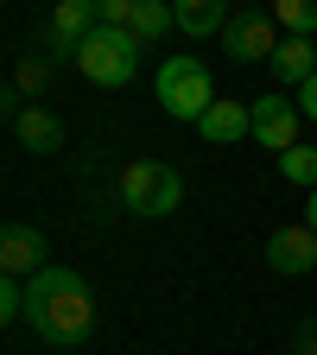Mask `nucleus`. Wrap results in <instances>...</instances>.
<instances>
[{
    "instance_id": "f257e3e1",
    "label": "nucleus",
    "mask_w": 317,
    "mask_h": 355,
    "mask_svg": "<svg viewBox=\"0 0 317 355\" xmlns=\"http://www.w3.org/2000/svg\"><path fill=\"white\" fill-rule=\"evenodd\" d=\"M26 324L38 343L51 349H76L96 330V298H89V279L76 266H44L38 279H26Z\"/></svg>"
},
{
    "instance_id": "f03ea898",
    "label": "nucleus",
    "mask_w": 317,
    "mask_h": 355,
    "mask_svg": "<svg viewBox=\"0 0 317 355\" xmlns=\"http://www.w3.org/2000/svg\"><path fill=\"white\" fill-rule=\"evenodd\" d=\"M76 70L89 83H102V89H121V83H133V70H140V38H133L127 26H96L76 44Z\"/></svg>"
},
{
    "instance_id": "7ed1b4c3",
    "label": "nucleus",
    "mask_w": 317,
    "mask_h": 355,
    "mask_svg": "<svg viewBox=\"0 0 317 355\" xmlns=\"http://www.w3.org/2000/svg\"><path fill=\"white\" fill-rule=\"evenodd\" d=\"M121 203L133 216H171L185 203V171L165 165V159H133L121 171Z\"/></svg>"
},
{
    "instance_id": "20e7f679",
    "label": "nucleus",
    "mask_w": 317,
    "mask_h": 355,
    "mask_svg": "<svg viewBox=\"0 0 317 355\" xmlns=\"http://www.w3.org/2000/svg\"><path fill=\"white\" fill-rule=\"evenodd\" d=\"M153 89H159V108H165L171 121H203V114H209V102H216L209 70H203L197 58H165Z\"/></svg>"
},
{
    "instance_id": "39448f33",
    "label": "nucleus",
    "mask_w": 317,
    "mask_h": 355,
    "mask_svg": "<svg viewBox=\"0 0 317 355\" xmlns=\"http://www.w3.org/2000/svg\"><path fill=\"white\" fill-rule=\"evenodd\" d=\"M222 38H229V58L235 64H273V51H280V19H273V7H241L229 26H222Z\"/></svg>"
},
{
    "instance_id": "423d86ee",
    "label": "nucleus",
    "mask_w": 317,
    "mask_h": 355,
    "mask_svg": "<svg viewBox=\"0 0 317 355\" xmlns=\"http://www.w3.org/2000/svg\"><path fill=\"white\" fill-rule=\"evenodd\" d=\"M298 96H254V140L260 146H273V153H292L298 146Z\"/></svg>"
},
{
    "instance_id": "0eeeda50",
    "label": "nucleus",
    "mask_w": 317,
    "mask_h": 355,
    "mask_svg": "<svg viewBox=\"0 0 317 355\" xmlns=\"http://www.w3.org/2000/svg\"><path fill=\"white\" fill-rule=\"evenodd\" d=\"M44 235L32 229V222H7V229H0V273L7 279H38L44 273Z\"/></svg>"
},
{
    "instance_id": "6e6552de",
    "label": "nucleus",
    "mask_w": 317,
    "mask_h": 355,
    "mask_svg": "<svg viewBox=\"0 0 317 355\" xmlns=\"http://www.w3.org/2000/svg\"><path fill=\"white\" fill-rule=\"evenodd\" d=\"M266 266H273V273H286V279L311 273V266H317V229H311V222L273 229V235H266Z\"/></svg>"
},
{
    "instance_id": "1a4fd4ad",
    "label": "nucleus",
    "mask_w": 317,
    "mask_h": 355,
    "mask_svg": "<svg viewBox=\"0 0 317 355\" xmlns=\"http://www.w3.org/2000/svg\"><path fill=\"white\" fill-rule=\"evenodd\" d=\"M7 114H13V140H19L26 153H58V146H64V121H58L51 108H38V102H7Z\"/></svg>"
},
{
    "instance_id": "9d476101",
    "label": "nucleus",
    "mask_w": 317,
    "mask_h": 355,
    "mask_svg": "<svg viewBox=\"0 0 317 355\" xmlns=\"http://www.w3.org/2000/svg\"><path fill=\"white\" fill-rule=\"evenodd\" d=\"M89 32H96V7H89V0H58V7H51V26H44V51L76 58V44Z\"/></svg>"
},
{
    "instance_id": "9b49d317",
    "label": "nucleus",
    "mask_w": 317,
    "mask_h": 355,
    "mask_svg": "<svg viewBox=\"0 0 317 355\" xmlns=\"http://www.w3.org/2000/svg\"><path fill=\"white\" fill-rule=\"evenodd\" d=\"M197 133L209 146H235L241 133H254V102H209V114L197 121Z\"/></svg>"
},
{
    "instance_id": "f8f14e48",
    "label": "nucleus",
    "mask_w": 317,
    "mask_h": 355,
    "mask_svg": "<svg viewBox=\"0 0 317 355\" xmlns=\"http://www.w3.org/2000/svg\"><path fill=\"white\" fill-rule=\"evenodd\" d=\"M273 76H280V83H292V89H305V83L317 76V44L286 32V38H280V51H273Z\"/></svg>"
},
{
    "instance_id": "ddd939ff",
    "label": "nucleus",
    "mask_w": 317,
    "mask_h": 355,
    "mask_svg": "<svg viewBox=\"0 0 317 355\" xmlns=\"http://www.w3.org/2000/svg\"><path fill=\"white\" fill-rule=\"evenodd\" d=\"M171 7H178V32H191V38L229 26V0H171Z\"/></svg>"
},
{
    "instance_id": "4468645a",
    "label": "nucleus",
    "mask_w": 317,
    "mask_h": 355,
    "mask_svg": "<svg viewBox=\"0 0 317 355\" xmlns=\"http://www.w3.org/2000/svg\"><path fill=\"white\" fill-rule=\"evenodd\" d=\"M44 83H51V51H26V58L13 64V89H7V102L44 96Z\"/></svg>"
},
{
    "instance_id": "2eb2a0df",
    "label": "nucleus",
    "mask_w": 317,
    "mask_h": 355,
    "mask_svg": "<svg viewBox=\"0 0 317 355\" xmlns=\"http://www.w3.org/2000/svg\"><path fill=\"white\" fill-rule=\"evenodd\" d=\"M178 26V7H171V0H140V13H133V38H140V44H153V38H165Z\"/></svg>"
},
{
    "instance_id": "dca6fc26",
    "label": "nucleus",
    "mask_w": 317,
    "mask_h": 355,
    "mask_svg": "<svg viewBox=\"0 0 317 355\" xmlns=\"http://www.w3.org/2000/svg\"><path fill=\"white\" fill-rule=\"evenodd\" d=\"M273 19H280L292 38H311V32H317V0H273Z\"/></svg>"
},
{
    "instance_id": "f3484780",
    "label": "nucleus",
    "mask_w": 317,
    "mask_h": 355,
    "mask_svg": "<svg viewBox=\"0 0 317 355\" xmlns=\"http://www.w3.org/2000/svg\"><path fill=\"white\" fill-rule=\"evenodd\" d=\"M280 178H286V184H311L317 191V146H292V153H280Z\"/></svg>"
},
{
    "instance_id": "a211bd4d",
    "label": "nucleus",
    "mask_w": 317,
    "mask_h": 355,
    "mask_svg": "<svg viewBox=\"0 0 317 355\" xmlns=\"http://www.w3.org/2000/svg\"><path fill=\"white\" fill-rule=\"evenodd\" d=\"M89 7H96V26H133L140 0H89Z\"/></svg>"
},
{
    "instance_id": "6ab92c4d",
    "label": "nucleus",
    "mask_w": 317,
    "mask_h": 355,
    "mask_svg": "<svg viewBox=\"0 0 317 355\" xmlns=\"http://www.w3.org/2000/svg\"><path fill=\"white\" fill-rule=\"evenodd\" d=\"M0 318L26 324V279H0Z\"/></svg>"
},
{
    "instance_id": "aec40b11",
    "label": "nucleus",
    "mask_w": 317,
    "mask_h": 355,
    "mask_svg": "<svg viewBox=\"0 0 317 355\" xmlns=\"http://www.w3.org/2000/svg\"><path fill=\"white\" fill-rule=\"evenodd\" d=\"M292 355H317V318H305V324L292 330Z\"/></svg>"
},
{
    "instance_id": "412c9836",
    "label": "nucleus",
    "mask_w": 317,
    "mask_h": 355,
    "mask_svg": "<svg viewBox=\"0 0 317 355\" xmlns=\"http://www.w3.org/2000/svg\"><path fill=\"white\" fill-rule=\"evenodd\" d=\"M298 108H305V121H317V76H311V83L298 89Z\"/></svg>"
},
{
    "instance_id": "4be33fe9",
    "label": "nucleus",
    "mask_w": 317,
    "mask_h": 355,
    "mask_svg": "<svg viewBox=\"0 0 317 355\" xmlns=\"http://www.w3.org/2000/svg\"><path fill=\"white\" fill-rule=\"evenodd\" d=\"M305 222H311V229H317V191H311V203H305Z\"/></svg>"
}]
</instances>
